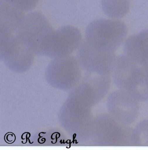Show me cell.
<instances>
[{"instance_id": "cell-1", "label": "cell", "mask_w": 148, "mask_h": 150, "mask_svg": "<svg viewBox=\"0 0 148 150\" xmlns=\"http://www.w3.org/2000/svg\"><path fill=\"white\" fill-rule=\"evenodd\" d=\"M112 71L114 81L120 90L139 101L148 99V86L143 67L126 55H121L116 58Z\"/></svg>"}, {"instance_id": "cell-2", "label": "cell", "mask_w": 148, "mask_h": 150, "mask_svg": "<svg viewBox=\"0 0 148 150\" xmlns=\"http://www.w3.org/2000/svg\"><path fill=\"white\" fill-rule=\"evenodd\" d=\"M127 34V27L122 21L99 19L87 27L84 41L98 50L114 53Z\"/></svg>"}, {"instance_id": "cell-3", "label": "cell", "mask_w": 148, "mask_h": 150, "mask_svg": "<svg viewBox=\"0 0 148 150\" xmlns=\"http://www.w3.org/2000/svg\"><path fill=\"white\" fill-rule=\"evenodd\" d=\"M55 30L43 14L24 16L15 34L31 51L45 52Z\"/></svg>"}, {"instance_id": "cell-4", "label": "cell", "mask_w": 148, "mask_h": 150, "mask_svg": "<svg viewBox=\"0 0 148 150\" xmlns=\"http://www.w3.org/2000/svg\"><path fill=\"white\" fill-rule=\"evenodd\" d=\"M139 100L123 90L116 91L108 98V109L110 115L121 125L134 122L140 113Z\"/></svg>"}, {"instance_id": "cell-5", "label": "cell", "mask_w": 148, "mask_h": 150, "mask_svg": "<svg viewBox=\"0 0 148 150\" xmlns=\"http://www.w3.org/2000/svg\"><path fill=\"white\" fill-rule=\"evenodd\" d=\"M82 40V34L78 29L70 25L62 27L54 32L46 53H68L80 46Z\"/></svg>"}, {"instance_id": "cell-6", "label": "cell", "mask_w": 148, "mask_h": 150, "mask_svg": "<svg viewBox=\"0 0 148 150\" xmlns=\"http://www.w3.org/2000/svg\"><path fill=\"white\" fill-rule=\"evenodd\" d=\"M80 46V53L89 59L94 70L102 75H109L113 71L116 58L114 53L98 50L84 40Z\"/></svg>"}, {"instance_id": "cell-7", "label": "cell", "mask_w": 148, "mask_h": 150, "mask_svg": "<svg viewBox=\"0 0 148 150\" xmlns=\"http://www.w3.org/2000/svg\"><path fill=\"white\" fill-rule=\"evenodd\" d=\"M124 50L126 55L143 67L148 65V29L126 39Z\"/></svg>"}, {"instance_id": "cell-8", "label": "cell", "mask_w": 148, "mask_h": 150, "mask_svg": "<svg viewBox=\"0 0 148 150\" xmlns=\"http://www.w3.org/2000/svg\"><path fill=\"white\" fill-rule=\"evenodd\" d=\"M102 7L103 11L108 17L121 18L129 12L130 0H102Z\"/></svg>"}, {"instance_id": "cell-9", "label": "cell", "mask_w": 148, "mask_h": 150, "mask_svg": "<svg viewBox=\"0 0 148 150\" xmlns=\"http://www.w3.org/2000/svg\"><path fill=\"white\" fill-rule=\"evenodd\" d=\"M133 141L137 145L148 146V121L141 122L132 134Z\"/></svg>"}, {"instance_id": "cell-10", "label": "cell", "mask_w": 148, "mask_h": 150, "mask_svg": "<svg viewBox=\"0 0 148 150\" xmlns=\"http://www.w3.org/2000/svg\"><path fill=\"white\" fill-rule=\"evenodd\" d=\"M22 11H29L35 8L39 0H1Z\"/></svg>"}, {"instance_id": "cell-11", "label": "cell", "mask_w": 148, "mask_h": 150, "mask_svg": "<svg viewBox=\"0 0 148 150\" xmlns=\"http://www.w3.org/2000/svg\"><path fill=\"white\" fill-rule=\"evenodd\" d=\"M143 68H144V71H145V81L148 86V65Z\"/></svg>"}]
</instances>
